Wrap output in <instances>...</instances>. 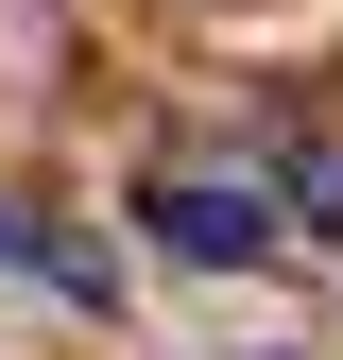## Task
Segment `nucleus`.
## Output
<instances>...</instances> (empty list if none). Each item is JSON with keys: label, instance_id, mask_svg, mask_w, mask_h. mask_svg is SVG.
<instances>
[{"label": "nucleus", "instance_id": "nucleus-1", "mask_svg": "<svg viewBox=\"0 0 343 360\" xmlns=\"http://www.w3.org/2000/svg\"><path fill=\"white\" fill-rule=\"evenodd\" d=\"M155 257H189V275H257V257H275L292 240V223H275V189H240V172H155Z\"/></svg>", "mask_w": 343, "mask_h": 360}, {"label": "nucleus", "instance_id": "nucleus-3", "mask_svg": "<svg viewBox=\"0 0 343 360\" xmlns=\"http://www.w3.org/2000/svg\"><path fill=\"white\" fill-rule=\"evenodd\" d=\"M0 257H18V223H0Z\"/></svg>", "mask_w": 343, "mask_h": 360}, {"label": "nucleus", "instance_id": "nucleus-2", "mask_svg": "<svg viewBox=\"0 0 343 360\" xmlns=\"http://www.w3.org/2000/svg\"><path fill=\"white\" fill-rule=\"evenodd\" d=\"M275 206H309V223H343V120H326V138H292V155H275Z\"/></svg>", "mask_w": 343, "mask_h": 360}]
</instances>
